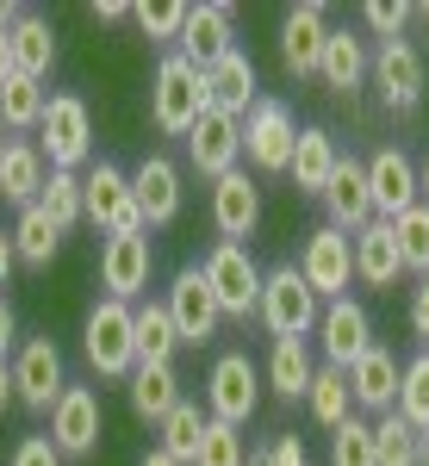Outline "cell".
Returning a JSON list of instances; mask_svg holds the SVG:
<instances>
[{"label": "cell", "instance_id": "cell-26", "mask_svg": "<svg viewBox=\"0 0 429 466\" xmlns=\"http://www.w3.org/2000/svg\"><path fill=\"white\" fill-rule=\"evenodd\" d=\"M342 380H349V398H355V410H373V417H386V410L398 404V355H393V349H380V342H373V349H367V355H361L355 367L342 373Z\"/></svg>", "mask_w": 429, "mask_h": 466}, {"label": "cell", "instance_id": "cell-48", "mask_svg": "<svg viewBox=\"0 0 429 466\" xmlns=\"http://www.w3.org/2000/svg\"><path fill=\"white\" fill-rule=\"evenodd\" d=\"M13 349H19V318H13V305L0 292V355H13Z\"/></svg>", "mask_w": 429, "mask_h": 466}, {"label": "cell", "instance_id": "cell-18", "mask_svg": "<svg viewBox=\"0 0 429 466\" xmlns=\"http://www.w3.org/2000/svg\"><path fill=\"white\" fill-rule=\"evenodd\" d=\"M323 37H330V13H323L318 0L286 6V19H281V69H286V81H312V75H318Z\"/></svg>", "mask_w": 429, "mask_h": 466}, {"label": "cell", "instance_id": "cell-13", "mask_svg": "<svg viewBox=\"0 0 429 466\" xmlns=\"http://www.w3.org/2000/svg\"><path fill=\"white\" fill-rule=\"evenodd\" d=\"M312 342H318L323 367L349 373V367H355V360L373 349V318H367V305H361V299H330V305L318 311Z\"/></svg>", "mask_w": 429, "mask_h": 466}, {"label": "cell", "instance_id": "cell-24", "mask_svg": "<svg viewBox=\"0 0 429 466\" xmlns=\"http://www.w3.org/2000/svg\"><path fill=\"white\" fill-rule=\"evenodd\" d=\"M367 37L349 32V25H330V37H323V56H318V81L330 87V94H342V100H355L361 87H367Z\"/></svg>", "mask_w": 429, "mask_h": 466}, {"label": "cell", "instance_id": "cell-25", "mask_svg": "<svg viewBox=\"0 0 429 466\" xmlns=\"http://www.w3.org/2000/svg\"><path fill=\"white\" fill-rule=\"evenodd\" d=\"M355 280L367 292H393L398 274H404V261H398V243H393V224L386 218H373V224H361L355 237Z\"/></svg>", "mask_w": 429, "mask_h": 466}, {"label": "cell", "instance_id": "cell-17", "mask_svg": "<svg viewBox=\"0 0 429 466\" xmlns=\"http://www.w3.org/2000/svg\"><path fill=\"white\" fill-rule=\"evenodd\" d=\"M149 274H156V249L149 237H107L100 243V287L118 305H138L149 292Z\"/></svg>", "mask_w": 429, "mask_h": 466}, {"label": "cell", "instance_id": "cell-45", "mask_svg": "<svg viewBox=\"0 0 429 466\" xmlns=\"http://www.w3.org/2000/svg\"><path fill=\"white\" fill-rule=\"evenodd\" d=\"M6 466H63V454L50 448V435H26L19 448H13V461Z\"/></svg>", "mask_w": 429, "mask_h": 466}, {"label": "cell", "instance_id": "cell-15", "mask_svg": "<svg viewBox=\"0 0 429 466\" xmlns=\"http://www.w3.org/2000/svg\"><path fill=\"white\" fill-rule=\"evenodd\" d=\"M187 162H193L199 180H218V175H230V168H243V118L206 106L193 118V131H187Z\"/></svg>", "mask_w": 429, "mask_h": 466}, {"label": "cell", "instance_id": "cell-4", "mask_svg": "<svg viewBox=\"0 0 429 466\" xmlns=\"http://www.w3.org/2000/svg\"><path fill=\"white\" fill-rule=\"evenodd\" d=\"M318 311H323V299L299 280V268H292V261L261 268V305H255V323H261L274 342H286V336H305V342H312Z\"/></svg>", "mask_w": 429, "mask_h": 466}, {"label": "cell", "instance_id": "cell-3", "mask_svg": "<svg viewBox=\"0 0 429 466\" xmlns=\"http://www.w3.org/2000/svg\"><path fill=\"white\" fill-rule=\"evenodd\" d=\"M37 156L56 168V175H75L94 162V112L81 94H50V106L37 118Z\"/></svg>", "mask_w": 429, "mask_h": 466}, {"label": "cell", "instance_id": "cell-39", "mask_svg": "<svg viewBox=\"0 0 429 466\" xmlns=\"http://www.w3.org/2000/svg\"><path fill=\"white\" fill-rule=\"evenodd\" d=\"M393 243H398L404 274L429 280V206H411L404 218H393Z\"/></svg>", "mask_w": 429, "mask_h": 466}, {"label": "cell", "instance_id": "cell-51", "mask_svg": "<svg viewBox=\"0 0 429 466\" xmlns=\"http://www.w3.org/2000/svg\"><path fill=\"white\" fill-rule=\"evenodd\" d=\"M13 355H0V417H6V404H13V367H6Z\"/></svg>", "mask_w": 429, "mask_h": 466}, {"label": "cell", "instance_id": "cell-9", "mask_svg": "<svg viewBox=\"0 0 429 466\" xmlns=\"http://www.w3.org/2000/svg\"><path fill=\"white\" fill-rule=\"evenodd\" d=\"M367 81L380 87V106H386V112H417V106H424V87H429L424 50H417L411 37L373 44V56H367Z\"/></svg>", "mask_w": 429, "mask_h": 466}, {"label": "cell", "instance_id": "cell-34", "mask_svg": "<svg viewBox=\"0 0 429 466\" xmlns=\"http://www.w3.org/2000/svg\"><path fill=\"white\" fill-rule=\"evenodd\" d=\"M305 410H312V423L318 430H342L349 417H355V398H349V380L336 373V367H318L312 373V392H305Z\"/></svg>", "mask_w": 429, "mask_h": 466}, {"label": "cell", "instance_id": "cell-46", "mask_svg": "<svg viewBox=\"0 0 429 466\" xmlns=\"http://www.w3.org/2000/svg\"><path fill=\"white\" fill-rule=\"evenodd\" d=\"M268 461H274V466H312V461H305V435L281 430L274 441H268Z\"/></svg>", "mask_w": 429, "mask_h": 466}, {"label": "cell", "instance_id": "cell-29", "mask_svg": "<svg viewBox=\"0 0 429 466\" xmlns=\"http://www.w3.org/2000/svg\"><path fill=\"white\" fill-rule=\"evenodd\" d=\"M6 44H13V75L50 81V69H56V32H50L44 13H19V25L6 32Z\"/></svg>", "mask_w": 429, "mask_h": 466}, {"label": "cell", "instance_id": "cell-30", "mask_svg": "<svg viewBox=\"0 0 429 466\" xmlns=\"http://www.w3.org/2000/svg\"><path fill=\"white\" fill-rule=\"evenodd\" d=\"M342 162V149H336V137L323 131V125H305L299 131V144H292V162H286V180L299 187V193H312L318 199L323 180H330V168Z\"/></svg>", "mask_w": 429, "mask_h": 466}, {"label": "cell", "instance_id": "cell-22", "mask_svg": "<svg viewBox=\"0 0 429 466\" xmlns=\"http://www.w3.org/2000/svg\"><path fill=\"white\" fill-rule=\"evenodd\" d=\"M175 50L193 63V69H206L218 63L224 50H237V13L224 6V0H206V6H187V25H180Z\"/></svg>", "mask_w": 429, "mask_h": 466}, {"label": "cell", "instance_id": "cell-16", "mask_svg": "<svg viewBox=\"0 0 429 466\" xmlns=\"http://www.w3.org/2000/svg\"><path fill=\"white\" fill-rule=\"evenodd\" d=\"M367 199H373V218H404L411 206H417V162L404 156L398 144H386V149H373L367 162Z\"/></svg>", "mask_w": 429, "mask_h": 466}, {"label": "cell", "instance_id": "cell-57", "mask_svg": "<svg viewBox=\"0 0 429 466\" xmlns=\"http://www.w3.org/2000/svg\"><path fill=\"white\" fill-rule=\"evenodd\" d=\"M6 144H13V137H6V131H0V156H6Z\"/></svg>", "mask_w": 429, "mask_h": 466}, {"label": "cell", "instance_id": "cell-31", "mask_svg": "<svg viewBox=\"0 0 429 466\" xmlns=\"http://www.w3.org/2000/svg\"><path fill=\"white\" fill-rule=\"evenodd\" d=\"M312 373H318V360H312V342L305 336H286V342H274L268 349V392L286 398V404H299V398L312 392Z\"/></svg>", "mask_w": 429, "mask_h": 466}, {"label": "cell", "instance_id": "cell-32", "mask_svg": "<svg viewBox=\"0 0 429 466\" xmlns=\"http://www.w3.org/2000/svg\"><path fill=\"white\" fill-rule=\"evenodd\" d=\"M56 249H63V230L37 212V206H26V212L13 218V255H19V268L44 274V268L56 261Z\"/></svg>", "mask_w": 429, "mask_h": 466}, {"label": "cell", "instance_id": "cell-11", "mask_svg": "<svg viewBox=\"0 0 429 466\" xmlns=\"http://www.w3.org/2000/svg\"><path fill=\"white\" fill-rule=\"evenodd\" d=\"M292 144H299V118L286 100L274 94H261L243 118V156H250L255 175H286V162H292Z\"/></svg>", "mask_w": 429, "mask_h": 466}, {"label": "cell", "instance_id": "cell-49", "mask_svg": "<svg viewBox=\"0 0 429 466\" xmlns=\"http://www.w3.org/2000/svg\"><path fill=\"white\" fill-rule=\"evenodd\" d=\"M13 268H19V255H13V230H0V287L13 280Z\"/></svg>", "mask_w": 429, "mask_h": 466}, {"label": "cell", "instance_id": "cell-1", "mask_svg": "<svg viewBox=\"0 0 429 466\" xmlns=\"http://www.w3.org/2000/svg\"><path fill=\"white\" fill-rule=\"evenodd\" d=\"M81 224H94L100 237H149L138 199H131V168H118L107 156L87 162V175H81Z\"/></svg>", "mask_w": 429, "mask_h": 466}, {"label": "cell", "instance_id": "cell-2", "mask_svg": "<svg viewBox=\"0 0 429 466\" xmlns=\"http://www.w3.org/2000/svg\"><path fill=\"white\" fill-rule=\"evenodd\" d=\"M206 106H212V100H206V75L193 69L180 50H169V56L156 63V75H149V125H156L162 137H187L193 118Z\"/></svg>", "mask_w": 429, "mask_h": 466}, {"label": "cell", "instance_id": "cell-14", "mask_svg": "<svg viewBox=\"0 0 429 466\" xmlns=\"http://www.w3.org/2000/svg\"><path fill=\"white\" fill-rule=\"evenodd\" d=\"M299 280L318 292L323 305L330 299H349V280H355V243L342 237V230H330V224H318L312 237H305V249H299Z\"/></svg>", "mask_w": 429, "mask_h": 466}, {"label": "cell", "instance_id": "cell-56", "mask_svg": "<svg viewBox=\"0 0 429 466\" xmlns=\"http://www.w3.org/2000/svg\"><path fill=\"white\" fill-rule=\"evenodd\" d=\"M411 19H424V25H429V0H417V6H411Z\"/></svg>", "mask_w": 429, "mask_h": 466}, {"label": "cell", "instance_id": "cell-53", "mask_svg": "<svg viewBox=\"0 0 429 466\" xmlns=\"http://www.w3.org/2000/svg\"><path fill=\"white\" fill-rule=\"evenodd\" d=\"M417 206H429V156L417 162Z\"/></svg>", "mask_w": 429, "mask_h": 466}, {"label": "cell", "instance_id": "cell-41", "mask_svg": "<svg viewBox=\"0 0 429 466\" xmlns=\"http://www.w3.org/2000/svg\"><path fill=\"white\" fill-rule=\"evenodd\" d=\"M250 461V448H243V430H230V423H212L206 417V435H199V461L193 466H243Z\"/></svg>", "mask_w": 429, "mask_h": 466}, {"label": "cell", "instance_id": "cell-50", "mask_svg": "<svg viewBox=\"0 0 429 466\" xmlns=\"http://www.w3.org/2000/svg\"><path fill=\"white\" fill-rule=\"evenodd\" d=\"M125 13H131V6H125V0H94V19H100V25H118V19H125Z\"/></svg>", "mask_w": 429, "mask_h": 466}, {"label": "cell", "instance_id": "cell-28", "mask_svg": "<svg viewBox=\"0 0 429 466\" xmlns=\"http://www.w3.org/2000/svg\"><path fill=\"white\" fill-rule=\"evenodd\" d=\"M44 180H50V162L37 156V144H32V137H13L6 156H0V199L26 212V206H37Z\"/></svg>", "mask_w": 429, "mask_h": 466}, {"label": "cell", "instance_id": "cell-35", "mask_svg": "<svg viewBox=\"0 0 429 466\" xmlns=\"http://www.w3.org/2000/svg\"><path fill=\"white\" fill-rule=\"evenodd\" d=\"M44 106H50L44 81H26V75H13V81L0 87V131H6V137H26V131H37Z\"/></svg>", "mask_w": 429, "mask_h": 466}, {"label": "cell", "instance_id": "cell-52", "mask_svg": "<svg viewBox=\"0 0 429 466\" xmlns=\"http://www.w3.org/2000/svg\"><path fill=\"white\" fill-rule=\"evenodd\" d=\"M13 81V44H6V32H0V87Z\"/></svg>", "mask_w": 429, "mask_h": 466}, {"label": "cell", "instance_id": "cell-10", "mask_svg": "<svg viewBox=\"0 0 429 466\" xmlns=\"http://www.w3.org/2000/svg\"><path fill=\"white\" fill-rule=\"evenodd\" d=\"M50 448L63 454V461H87L94 448H100V435H107V404H100V392L94 386H63V398H56V410H50Z\"/></svg>", "mask_w": 429, "mask_h": 466}, {"label": "cell", "instance_id": "cell-54", "mask_svg": "<svg viewBox=\"0 0 429 466\" xmlns=\"http://www.w3.org/2000/svg\"><path fill=\"white\" fill-rule=\"evenodd\" d=\"M138 466H180V461H169V454H162V448H149V454H143Z\"/></svg>", "mask_w": 429, "mask_h": 466}, {"label": "cell", "instance_id": "cell-37", "mask_svg": "<svg viewBox=\"0 0 429 466\" xmlns=\"http://www.w3.org/2000/svg\"><path fill=\"white\" fill-rule=\"evenodd\" d=\"M156 430H162V441H156V448H162L169 461L193 466V461H199V435H206V410H199L193 398H180V404L162 417V423H156Z\"/></svg>", "mask_w": 429, "mask_h": 466}, {"label": "cell", "instance_id": "cell-40", "mask_svg": "<svg viewBox=\"0 0 429 466\" xmlns=\"http://www.w3.org/2000/svg\"><path fill=\"white\" fill-rule=\"evenodd\" d=\"M37 212H44L56 230H63V237H69L75 224H81V175H56V168H50L44 193H37Z\"/></svg>", "mask_w": 429, "mask_h": 466}, {"label": "cell", "instance_id": "cell-33", "mask_svg": "<svg viewBox=\"0 0 429 466\" xmlns=\"http://www.w3.org/2000/svg\"><path fill=\"white\" fill-rule=\"evenodd\" d=\"M131 336H138V360H175L180 336H175V318L162 299H143L131 305Z\"/></svg>", "mask_w": 429, "mask_h": 466}, {"label": "cell", "instance_id": "cell-8", "mask_svg": "<svg viewBox=\"0 0 429 466\" xmlns=\"http://www.w3.org/2000/svg\"><path fill=\"white\" fill-rule=\"evenodd\" d=\"M255 410H261V373H255V360L243 355V349L218 355L212 367H206V417L243 430Z\"/></svg>", "mask_w": 429, "mask_h": 466}, {"label": "cell", "instance_id": "cell-38", "mask_svg": "<svg viewBox=\"0 0 429 466\" xmlns=\"http://www.w3.org/2000/svg\"><path fill=\"white\" fill-rule=\"evenodd\" d=\"M393 410L417 435H429V355H411L404 367H398V404Z\"/></svg>", "mask_w": 429, "mask_h": 466}, {"label": "cell", "instance_id": "cell-55", "mask_svg": "<svg viewBox=\"0 0 429 466\" xmlns=\"http://www.w3.org/2000/svg\"><path fill=\"white\" fill-rule=\"evenodd\" d=\"M243 466H274V461H268V448H250V461H243Z\"/></svg>", "mask_w": 429, "mask_h": 466}, {"label": "cell", "instance_id": "cell-47", "mask_svg": "<svg viewBox=\"0 0 429 466\" xmlns=\"http://www.w3.org/2000/svg\"><path fill=\"white\" fill-rule=\"evenodd\" d=\"M404 323H411V336H417V342H429V280H417V287H411Z\"/></svg>", "mask_w": 429, "mask_h": 466}, {"label": "cell", "instance_id": "cell-19", "mask_svg": "<svg viewBox=\"0 0 429 466\" xmlns=\"http://www.w3.org/2000/svg\"><path fill=\"white\" fill-rule=\"evenodd\" d=\"M131 199H138V212H143V230H169V224L180 218V168H175V156L149 149L138 168H131Z\"/></svg>", "mask_w": 429, "mask_h": 466}, {"label": "cell", "instance_id": "cell-21", "mask_svg": "<svg viewBox=\"0 0 429 466\" xmlns=\"http://www.w3.org/2000/svg\"><path fill=\"white\" fill-rule=\"evenodd\" d=\"M261 224V187L250 180V168H230L212 180V230L218 243H243Z\"/></svg>", "mask_w": 429, "mask_h": 466}, {"label": "cell", "instance_id": "cell-27", "mask_svg": "<svg viewBox=\"0 0 429 466\" xmlns=\"http://www.w3.org/2000/svg\"><path fill=\"white\" fill-rule=\"evenodd\" d=\"M125 392H131V410H138V423H162L169 410H175L180 398V373L175 360H138L131 367V380H125Z\"/></svg>", "mask_w": 429, "mask_h": 466}, {"label": "cell", "instance_id": "cell-6", "mask_svg": "<svg viewBox=\"0 0 429 466\" xmlns=\"http://www.w3.org/2000/svg\"><path fill=\"white\" fill-rule=\"evenodd\" d=\"M81 355L100 380H131L138 367V336H131V305L100 299L87 318H81Z\"/></svg>", "mask_w": 429, "mask_h": 466}, {"label": "cell", "instance_id": "cell-42", "mask_svg": "<svg viewBox=\"0 0 429 466\" xmlns=\"http://www.w3.org/2000/svg\"><path fill=\"white\" fill-rule=\"evenodd\" d=\"M330 466H373V430L361 417H349L342 430L330 435Z\"/></svg>", "mask_w": 429, "mask_h": 466}, {"label": "cell", "instance_id": "cell-44", "mask_svg": "<svg viewBox=\"0 0 429 466\" xmlns=\"http://www.w3.org/2000/svg\"><path fill=\"white\" fill-rule=\"evenodd\" d=\"M131 19H138L143 25V37H149V44H175L180 37V25H187V6H131Z\"/></svg>", "mask_w": 429, "mask_h": 466}, {"label": "cell", "instance_id": "cell-58", "mask_svg": "<svg viewBox=\"0 0 429 466\" xmlns=\"http://www.w3.org/2000/svg\"><path fill=\"white\" fill-rule=\"evenodd\" d=\"M424 466H429V461H424Z\"/></svg>", "mask_w": 429, "mask_h": 466}, {"label": "cell", "instance_id": "cell-5", "mask_svg": "<svg viewBox=\"0 0 429 466\" xmlns=\"http://www.w3.org/2000/svg\"><path fill=\"white\" fill-rule=\"evenodd\" d=\"M206 287H212L224 323H255V305H261V268L243 243H212L206 261H199Z\"/></svg>", "mask_w": 429, "mask_h": 466}, {"label": "cell", "instance_id": "cell-12", "mask_svg": "<svg viewBox=\"0 0 429 466\" xmlns=\"http://www.w3.org/2000/svg\"><path fill=\"white\" fill-rule=\"evenodd\" d=\"M162 305H169V318H175V336L180 349H206L218 329H224V311H218L212 287H206V274H199V261H187L169 292H162Z\"/></svg>", "mask_w": 429, "mask_h": 466}, {"label": "cell", "instance_id": "cell-7", "mask_svg": "<svg viewBox=\"0 0 429 466\" xmlns=\"http://www.w3.org/2000/svg\"><path fill=\"white\" fill-rule=\"evenodd\" d=\"M13 404H26L37 417H50L56 410V398L69 386V367H63V349L50 342V336H19V349H13Z\"/></svg>", "mask_w": 429, "mask_h": 466}, {"label": "cell", "instance_id": "cell-43", "mask_svg": "<svg viewBox=\"0 0 429 466\" xmlns=\"http://www.w3.org/2000/svg\"><path fill=\"white\" fill-rule=\"evenodd\" d=\"M361 25L380 37V44H393V37H404V25H411V0H367V6H361Z\"/></svg>", "mask_w": 429, "mask_h": 466}, {"label": "cell", "instance_id": "cell-20", "mask_svg": "<svg viewBox=\"0 0 429 466\" xmlns=\"http://www.w3.org/2000/svg\"><path fill=\"white\" fill-rule=\"evenodd\" d=\"M318 206H323V224H330V230H342V237H355L361 224H373L367 168H361L355 156H342V162L330 168V180H323V193H318Z\"/></svg>", "mask_w": 429, "mask_h": 466}, {"label": "cell", "instance_id": "cell-36", "mask_svg": "<svg viewBox=\"0 0 429 466\" xmlns=\"http://www.w3.org/2000/svg\"><path fill=\"white\" fill-rule=\"evenodd\" d=\"M367 430H373V466H424V435L411 430L398 410L373 417Z\"/></svg>", "mask_w": 429, "mask_h": 466}, {"label": "cell", "instance_id": "cell-23", "mask_svg": "<svg viewBox=\"0 0 429 466\" xmlns=\"http://www.w3.org/2000/svg\"><path fill=\"white\" fill-rule=\"evenodd\" d=\"M206 100H212V112H230V118H250V106L261 100L255 94V56L237 44V50H224L218 63H206Z\"/></svg>", "mask_w": 429, "mask_h": 466}]
</instances>
